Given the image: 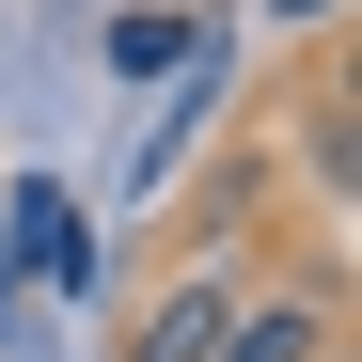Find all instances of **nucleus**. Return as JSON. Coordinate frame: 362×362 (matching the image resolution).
I'll use <instances>...</instances> for the list:
<instances>
[{"label": "nucleus", "instance_id": "1", "mask_svg": "<svg viewBox=\"0 0 362 362\" xmlns=\"http://www.w3.org/2000/svg\"><path fill=\"white\" fill-rule=\"evenodd\" d=\"M205 362H331V299L315 284H236V315Z\"/></svg>", "mask_w": 362, "mask_h": 362}, {"label": "nucleus", "instance_id": "2", "mask_svg": "<svg viewBox=\"0 0 362 362\" xmlns=\"http://www.w3.org/2000/svg\"><path fill=\"white\" fill-rule=\"evenodd\" d=\"M221 315H236V268L158 284V299H142V331H127V362H205V346H221Z\"/></svg>", "mask_w": 362, "mask_h": 362}, {"label": "nucleus", "instance_id": "3", "mask_svg": "<svg viewBox=\"0 0 362 362\" xmlns=\"http://www.w3.org/2000/svg\"><path fill=\"white\" fill-rule=\"evenodd\" d=\"M173 47H189V16H173V0H142V16H110V79H158Z\"/></svg>", "mask_w": 362, "mask_h": 362}, {"label": "nucleus", "instance_id": "4", "mask_svg": "<svg viewBox=\"0 0 362 362\" xmlns=\"http://www.w3.org/2000/svg\"><path fill=\"white\" fill-rule=\"evenodd\" d=\"M268 16H331V0H268Z\"/></svg>", "mask_w": 362, "mask_h": 362}, {"label": "nucleus", "instance_id": "5", "mask_svg": "<svg viewBox=\"0 0 362 362\" xmlns=\"http://www.w3.org/2000/svg\"><path fill=\"white\" fill-rule=\"evenodd\" d=\"M331 362H346V346H331Z\"/></svg>", "mask_w": 362, "mask_h": 362}]
</instances>
